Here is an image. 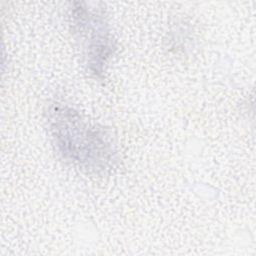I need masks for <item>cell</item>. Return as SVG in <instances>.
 I'll use <instances>...</instances> for the list:
<instances>
[{
	"label": "cell",
	"instance_id": "cell-1",
	"mask_svg": "<svg viewBox=\"0 0 256 256\" xmlns=\"http://www.w3.org/2000/svg\"><path fill=\"white\" fill-rule=\"evenodd\" d=\"M47 124L58 154L72 166L92 175H105L118 157L110 136L76 109L60 103L50 106Z\"/></svg>",
	"mask_w": 256,
	"mask_h": 256
},
{
	"label": "cell",
	"instance_id": "cell-2",
	"mask_svg": "<svg viewBox=\"0 0 256 256\" xmlns=\"http://www.w3.org/2000/svg\"><path fill=\"white\" fill-rule=\"evenodd\" d=\"M69 18L73 32L84 46L87 70L95 78H102L116 50L104 10L85 2H74Z\"/></svg>",
	"mask_w": 256,
	"mask_h": 256
}]
</instances>
